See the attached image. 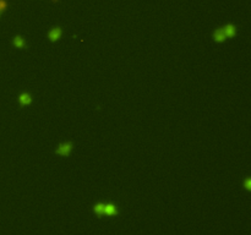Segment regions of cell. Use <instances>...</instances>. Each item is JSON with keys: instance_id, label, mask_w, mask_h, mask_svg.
Masks as SVG:
<instances>
[{"instance_id": "1", "label": "cell", "mask_w": 251, "mask_h": 235, "mask_svg": "<svg viewBox=\"0 0 251 235\" xmlns=\"http://www.w3.org/2000/svg\"><path fill=\"white\" fill-rule=\"evenodd\" d=\"M71 149H72V143H71V142H64V143H60V144H59V147L56 148L55 153H56V154H60V156H63V157H68V156L70 154Z\"/></svg>"}, {"instance_id": "2", "label": "cell", "mask_w": 251, "mask_h": 235, "mask_svg": "<svg viewBox=\"0 0 251 235\" xmlns=\"http://www.w3.org/2000/svg\"><path fill=\"white\" fill-rule=\"evenodd\" d=\"M61 36V28L60 27H54L49 33H48V38L52 40V42H55L60 38Z\"/></svg>"}, {"instance_id": "3", "label": "cell", "mask_w": 251, "mask_h": 235, "mask_svg": "<svg viewBox=\"0 0 251 235\" xmlns=\"http://www.w3.org/2000/svg\"><path fill=\"white\" fill-rule=\"evenodd\" d=\"M223 32L226 34V37H234L235 36V32H237V27L232 23H228L227 26H224L223 28Z\"/></svg>"}, {"instance_id": "4", "label": "cell", "mask_w": 251, "mask_h": 235, "mask_svg": "<svg viewBox=\"0 0 251 235\" xmlns=\"http://www.w3.org/2000/svg\"><path fill=\"white\" fill-rule=\"evenodd\" d=\"M213 38H214V40H216V42L221 43V42H224L227 37H226V34H224L223 29H222V28H218V29H216V31H214V33H213Z\"/></svg>"}, {"instance_id": "5", "label": "cell", "mask_w": 251, "mask_h": 235, "mask_svg": "<svg viewBox=\"0 0 251 235\" xmlns=\"http://www.w3.org/2000/svg\"><path fill=\"white\" fill-rule=\"evenodd\" d=\"M104 213L108 216H115L118 213V210L113 203H107L104 205Z\"/></svg>"}, {"instance_id": "6", "label": "cell", "mask_w": 251, "mask_h": 235, "mask_svg": "<svg viewBox=\"0 0 251 235\" xmlns=\"http://www.w3.org/2000/svg\"><path fill=\"white\" fill-rule=\"evenodd\" d=\"M18 102L21 106H28L31 102H32V97L31 94L28 93H22L20 97H18Z\"/></svg>"}, {"instance_id": "7", "label": "cell", "mask_w": 251, "mask_h": 235, "mask_svg": "<svg viewBox=\"0 0 251 235\" xmlns=\"http://www.w3.org/2000/svg\"><path fill=\"white\" fill-rule=\"evenodd\" d=\"M12 42H14V45L17 47V48H23L26 45V43H25V40H23V38L21 36H16Z\"/></svg>"}, {"instance_id": "8", "label": "cell", "mask_w": 251, "mask_h": 235, "mask_svg": "<svg viewBox=\"0 0 251 235\" xmlns=\"http://www.w3.org/2000/svg\"><path fill=\"white\" fill-rule=\"evenodd\" d=\"M95 212H96L98 216L104 214V203H97V205L95 206Z\"/></svg>"}, {"instance_id": "9", "label": "cell", "mask_w": 251, "mask_h": 235, "mask_svg": "<svg viewBox=\"0 0 251 235\" xmlns=\"http://www.w3.org/2000/svg\"><path fill=\"white\" fill-rule=\"evenodd\" d=\"M7 7V1L6 0H0V11L5 10Z\"/></svg>"}, {"instance_id": "10", "label": "cell", "mask_w": 251, "mask_h": 235, "mask_svg": "<svg viewBox=\"0 0 251 235\" xmlns=\"http://www.w3.org/2000/svg\"><path fill=\"white\" fill-rule=\"evenodd\" d=\"M250 184H251V180L250 179H246V181H245V187H246L248 190H250Z\"/></svg>"}, {"instance_id": "11", "label": "cell", "mask_w": 251, "mask_h": 235, "mask_svg": "<svg viewBox=\"0 0 251 235\" xmlns=\"http://www.w3.org/2000/svg\"><path fill=\"white\" fill-rule=\"evenodd\" d=\"M53 1H58V0H53Z\"/></svg>"}]
</instances>
